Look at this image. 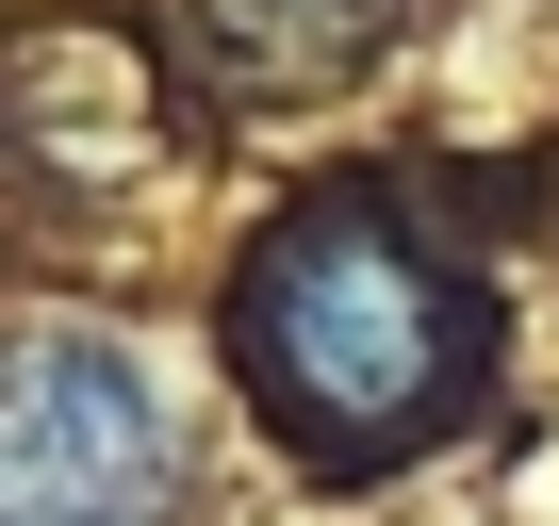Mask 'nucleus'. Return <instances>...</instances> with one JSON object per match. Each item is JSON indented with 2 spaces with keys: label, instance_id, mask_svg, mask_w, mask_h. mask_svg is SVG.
Segmentation results:
<instances>
[{
  "label": "nucleus",
  "instance_id": "f257e3e1",
  "mask_svg": "<svg viewBox=\"0 0 559 526\" xmlns=\"http://www.w3.org/2000/svg\"><path fill=\"white\" fill-rule=\"evenodd\" d=\"M247 379L313 444H412L477 395V297L379 198H313L247 263Z\"/></svg>",
  "mask_w": 559,
  "mask_h": 526
},
{
  "label": "nucleus",
  "instance_id": "f03ea898",
  "mask_svg": "<svg viewBox=\"0 0 559 526\" xmlns=\"http://www.w3.org/2000/svg\"><path fill=\"white\" fill-rule=\"evenodd\" d=\"M198 477L181 395L116 330H0V526H165Z\"/></svg>",
  "mask_w": 559,
  "mask_h": 526
}]
</instances>
